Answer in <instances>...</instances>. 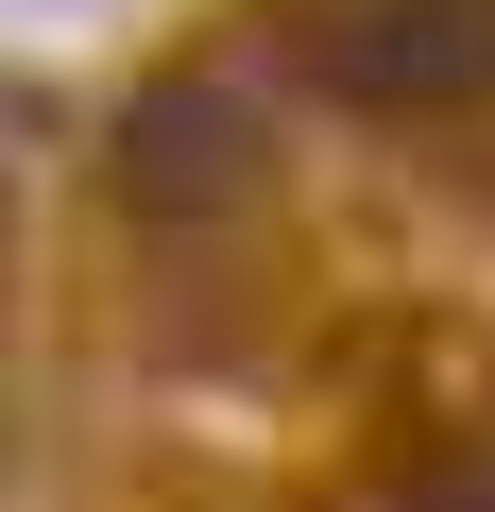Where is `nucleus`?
<instances>
[{"label": "nucleus", "mask_w": 495, "mask_h": 512, "mask_svg": "<svg viewBox=\"0 0 495 512\" xmlns=\"http://www.w3.org/2000/svg\"><path fill=\"white\" fill-rule=\"evenodd\" d=\"M120 205L137 222H205V205H239L257 188V103H239L222 69H171V86H137L120 103Z\"/></svg>", "instance_id": "f03ea898"}, {"label": "nucleus", "mask_w": 495, "mask_h": 512, "mask_svg": "<svg viewBox=\"0 0 495 512\" xmlns=\"http://www.w3.org/2000/svg\"><path fill=\"white\" fill-rule=\"evenodd\" d=\"M291 69L342 86V103H478L495 86V0H308Z\"/></svg>", "instance_id": "f257e3e1"}, {"label": "nucleus", "mask_w": 495, "mask_h": 512, "mask_svg": "<svg viewBox=\"0 0 495 512\" xmlns=\"http://www.w3.org/2000/svg\"><path fill=\"white\" fill-rule=\"evenodd\" d=\"M410 512H495V461H461L444 495H410Z\"/></svg>", "instance_id": "7ed1b4c3"}]
</instances>
